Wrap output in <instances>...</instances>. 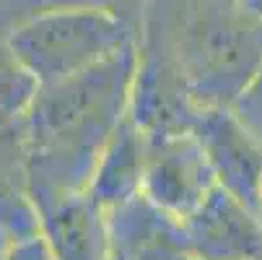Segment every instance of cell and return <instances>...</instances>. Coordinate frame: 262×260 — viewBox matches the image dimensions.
<instances>
[{
	"instance_id": "cell-1",
	"label": "cell",
	"mask_w": 262,
	"mask_h": 260,
	"mask_svg": "<svg viewBox=\"0 0 262 260\" xmlns=\"http://www.w3.org/2000/svg\"><path fill=\"white\" fill-rule=\"evenodd\" d=\"M254 3H257V6H259V8H262V0H254Z\"/></svg>"
}]
</instances>
